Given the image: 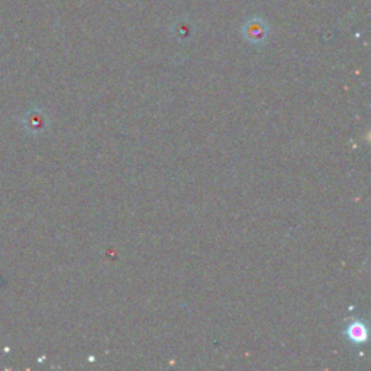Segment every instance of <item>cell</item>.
<instances>
[{"mask_svg": "<svg viewBox=\"0 0 371 371\" xmlns=\"http://www.w3.org/2000/svg\"><path fill=\"white\" fill-rule=\"evenodd\" d=\"M47 117L38 108H32L24 117V126L31 133H40L45 129Z\"/></svg>", "mask_w": 371, "mask_h": 371, "instance_id": "1", "label": "cell"}, {"mask_svg": "<svg viewBox=\"0 0 371 371\" xmlns=\"http://www.w3.org/2000/svg\"><path fill=\"white\" fill-rule=\"evenodd\" d=\"M348 335L352 341H357V343H363L367 338V329L364 328V325L361 324H352L348 328Z\"/></svg>", "mask_w": 371, "mask_h": 371, "instance_id": "2", "label": "cell"}]
</instances>
